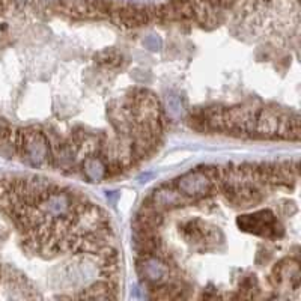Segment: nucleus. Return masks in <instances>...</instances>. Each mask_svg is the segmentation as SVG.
I'll use <instances>...</instances> for the list:
<instances>
[{
	"instance_id": "3",
	"label": "nucleus",
	"mask_w": 301,
	"mask_h": 301,
	"mask_svg": "<svg viewBox=\"0 0 301 301\" xmlns=\"http://www.w3.org/2000/svg\"><path fill=\"white\" fill-rule=\"evenodd\" d=\"M139 273L146 282L161 285L169 277V265L161 258H157L154 255L142 256L139 262Z\"/></svg>"
},
{
	"instance_id": "9",
	"label": "nucleus",
	"mask_w": 301,
	"mask_h": 301,
	"mask_svg": "<svg viewBox=\"0 0 301 301\" xmlns=\"http://www.w3.org/2000/svg\"><path fill=\"white\" fill-rule=\"evenodd\" d=\"M95 60L103 66L116 68L122 63V56L115 50H104V51H101L95 56Z\"/></svg>"
},
{
	"instance_id": "10",
	"label": "nucleus",
	"mask_w": 301,
	"mask_h": 301,
	"mask_svg": "<svg viewBox=\"0 0 301 301\" xmlns=\"http://www.w3.org/2000/svg\"><path fill=\"white\" fill-rule=\"evenodd\" d=\"M143 44L148 50L151 51H158L161 47H163V41L158 35H148L145 40H143Z\"/></svg>"
},
{
	"instance_id": "1",
	"label": "nucleus",
	"mask_w": 301,
	"mask_h": 301,
	"mask_svg": "<svg viewBox=\"0 0 301 301\" xmlns=\"http://www.w3.org/2000/svg\"><path fill=\"white\" fill-rule=\"evenodd\" d=\"M83 200H77L74 193L70 191H60L59 188L47 193L44 197H41L37 202V208L40 210V213L50 221L57 220V218H65L68 215H71L77 205H80Z\"/></svg>"
},
{
	"instance_id": "2",
	"label": "nucleus",
	"mask_w": 301,
	"mask_h": 301,
	"mask_svg": "<svg viewBox=\"0 0 301 301\" xmlns=\"http://www.w3.org/2000/svg\"><path fill=\"white\" fill-rule=\"evenodd\" d=\"M175 187L185 196V197H204L215 190L213 178L205 171H193L179 176L175 181Z\"/></svg>"
},
{
	"instance_id": "7",
	"label": "nucleus",
	"mask_w": 301,
	"mask_h": 301,
	"mask_svg": "<svg viewBox=\"0 0 301 301\" xmlns=\"http://www.w3.org/2000/svg\"><path fill=\"white\" fill-rule=\"evenodd\" d=\"M83 172H85L89 181L99 182L107 175V164L104 163L103 158L90 155V157H86L85 161H83Z\"/></svg>"
},
{
	"instance_id": "12",
	"label": "nucleus",
	"mask_w": 301,
	"mask_h": 301,
	"mask_svg": "<svg viewBox=\"0 0 301 301\" xmlns=\"http://www.w3.org/2000/svg\"><path fill=\"white\" fill-rule=\"evenodd\" d=\"M152 176H154L152 173H145V175H140V176H139V181H140V182H148V179H151Z\"/></svg>"
},
{
	"instance_id": "5",
	"label": "nucleus",
	"mask_w": 301,
	"mask_h": 301,
	"mask_svg": "<svg viewBox=\"0 0 301 301\" xmlns=\"http://www.w3.org/2000/svg\"><path fill=\"white\" fill-rule=\"evenodd\" d=\"M152 205L157 207L158 210H173V208H179L184 207L187 199L185 196L173 187H160L157 190H154L152 196H151Z\"/></svg>"
},
{
	"instance_id": "11",
	"label": "nucleus",
	"mask_w": 301,
	"mask_h": 301,
	"mask_svg": "<svg viewBox=\"0 0 301 301\" xmlns=\"http://www.w3.org/2000/svg\"><path fill=\"white\" fill-rule=\"evenodd\" d=\"M106 197H107L109 200H116V199L119 197V191H107V193H106Z\"/></svg>"
},
{
	"instance_id": "6",
	"label": "nucleus",
	"mask_w": 301,
	"mask_h": 301,
	"mask_svg": "<svg viewBox=\"0 0 301 301\" xmlns=\"http://www.w3.org/2000/svg\"><path fill=\"white\" fill-rule=\"evenodd\" d=\"M282 115L283 113H280L276 109H270V107L259 109L258 115H256L255 132L263 137H276Z\"/></svg>"
},
{
	"instance_id": "4",
	"label": "nucleus",
	"mask_w": 301,
	"mask_h": 301,
	"mask_svg": "<svg viewBox=\"0 0 301 301\" xmlns=\"http://www.w3.org/2000/svg\"><path fill=\"white\" fill-rule=\"evenodd\" d=\"M238 226L247 232L271 235V232L276 230V218L270 211H258L255 214L241 215L238 218Z\"/></svg>"
},
{
	"instance_id": "8",
	"label": "nucleus",
	"mask_w": 301,
	"mask_h": 301,
	"mask_svg": "<svg viewBox=\"0 0 301 301\" xmlns=\"http://www.w3.org/2000/svg\"><path fill=\"white\" fill-rule=\"evenodd\" d=\"M164 110L171 119H179L184 116V104L176 93H168L164 96Z\"/></svg>"
}]
</instances>
